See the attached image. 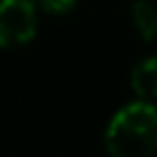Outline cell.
I'll list each match as a JSON object with an SVG mask.
<instances>
[{"mask_svg": "<svg viewBox=\"0 0 157 157\" xmlns=\"http://www.w3.org/2000/svg\"><path fill=\"white\" fill-rule=\"evenodd\" d=\"M32 2L36 5V9L52 16H64L78 7V0H32Z\"/></svg>", "mask_w": 157, "mask_h": 157, "instance_id": "5", "label": "cell"}, {"mask_svg": "<svg viewBox=\"0 0 157 157\" xmlns=\"http://www.w3.org/2000/svg\"><path fill=\"white\" fill-rule=\"evenodd\" d=\"M130 16H132L134 30L144 41L157 39V5L153 0H134L130 7Z\"/></svg>", "mask_w": 157, "mask_h": 157, "instance_id": "4", "label": "cell"}, {"mask_svg": "<svg viewBox=\"0 0 157 157\" xmlns=\"http://www.w3.org/2000/svg\"><path fill=\"white\" fill-rule=\"evenodd\" d=\"M109 157H150L157 153V105L134 100L116 109L105 130Z\"/></svg>", "mask_w": 157, "mask_h": 157, "instance_id": "1", "label": "cell"}, {"mask_svg": "<svg viewBox=\"0 0 157 157\" xmlns=\"http://www.w3.org/2000/svg\"><path fill=\"white\" fill-rule=\"evenodd\" d=\"M130 86L141 100H157V55H150L134 64L130 73Z\"/></svg>", "mask_w": 157, "mask_h": 157, "instance_id": "3", "label": "cell"}, {"mask_svg": "<svg viewBox=\"0 0 157 157\" xmlns=\"http://www.w3.org/2000/svg\"><path fill=\"white\" fill-rule=\"evenodd\" d=\"M39 18L32 0H0V48H21L36 34Z\"/></svg>", "mask_w": 157, "mask_h": 157, "instance_id": "2", "label": "cell"}]
</instances>
